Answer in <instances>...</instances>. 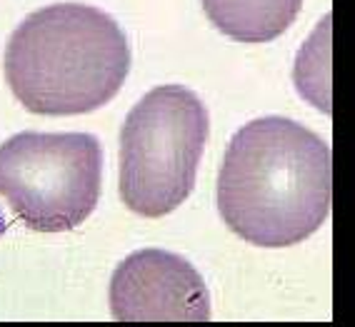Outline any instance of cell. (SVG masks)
<instances>
[{
	"label": "cell",
	"mask_w": 355,
	"mask_h": 327,
	"mask_svg": "<svg viewBox=\"0 0 355 327\" xmlns=\"http://www.w3.org/2000/svg\"><path fill=\"white\" fill-rule=\"evenodd\" d=\"M210 26L238 43H270L300 15L303 0H200Z\"/></svg>",
	"instance_id": "obj_6"
},
{
	"label": "cell",
	"mask_w": 355,
	"mask_h": 327,
	"mask_svg": "<svg viewBox=\"0 0 355 327\" xmlns=\"http://www.w3.org/2000/svg\"><path fill=\"white\" fill-rule=\"evenodd\" d=\"M210 132L205 103L183 85L148 90L121 130V200L140 218H165L196 188Z\"/></svg>",
	"instance_id": "obj_3"
},
{
	"label": "cell",
	"mask_w": 355,
	"mask_h": 327,
	"mask_svg": "<svg viewBox=\"0 0 355 327\" xmlns=\"http://www.w3.org/2000/svg\"><path fill=\"white\" fill-rule=\"evenodd\" d=\"M115 320H210V292L203 275L183 255L160 247L130 252L115 267L108 288Z\"/></svg>",
	"instance_id": "obj_5"
},
{
	"label": "cell",
	"mask_w": 355,
	"mask_h": 327,
	"mask_svg": "<svg viewBox=\"0 0 355 327\" xmlns=\"http://www.w3.org/2000/svg\"><path fill=\"white\" fill-rule=\"evenodd\" d=\"M333 200V157L320 135L291 118L250 120L228 143L218 213L258 247H291L320 230Z\"/></svg>",
	"instance_id": "obj_1"
},
{
	"label": "cell",
	"mask_w": 355,
	"mask_h": 327,
	"mask_svg": "<svg viewBox=\"0 0 355 327\" xmlns=\"http://www.w3.org/2000/svg\"><path fill=\"white\" fill-rule=\"evenodd\" d=\"M295 88L318 110L330 113V15L313 30L295 60Z\"/></svg>",
	"instance_id": "obj_7"
},
{
	"label": "cell",
	"mask_w": 355,
	"mask_h": 327,
	"mask_svg": "<svg viewBox=\"0 0 355 327\" xmlns=\"http://www.w3.org/2000/svg\"><path fill=\"white\" fill-rule=\"evenodd\" d=\"M8 88L33 115L70 118L108 105L130 73L121 23L85 3H55L20 20L3 55Z\"/></svg>",
	"instance_id": "obj_2"
},
{
	"label": "cell",
	"mask_w": 355,
	"mask_h": 327,
	"mask_svg": "<svg viewBox=\"0 0 355 327\" xmlns=\"http://www.w3.org/2000/svg\"><path fill=\"white\" fill-rule=\"evenodd\" d=\"M103 148L90 132H15L0 145V197L35 233H68L98 208Z\"/></svg>",
	"instance_id": "obj_4"
}]
</instances>
